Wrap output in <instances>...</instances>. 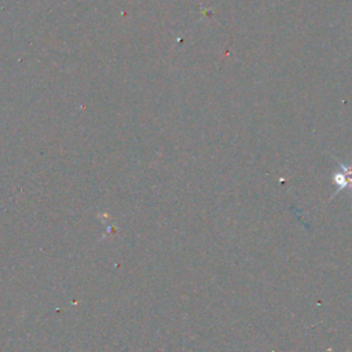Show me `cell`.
<instances>
[{
  "instance_id": "6da1fadb",
  "label": "cell",
  "mask_w": 352,
  "mask_h": 352,
  "mask_svg": "<svg viewBox=\"0 0 352 352\" xmlns=\"http://www.w3.org/2000/svg\"><path fill=\"white\" fill-rule=\"evenodd\" d=\"M338 165H340V169L333 176V181L337 185V191L334 194H338L340 191L347 190V189H352V166L344 165L340 161H338Z\"/></svg>"
}]
</instances>
